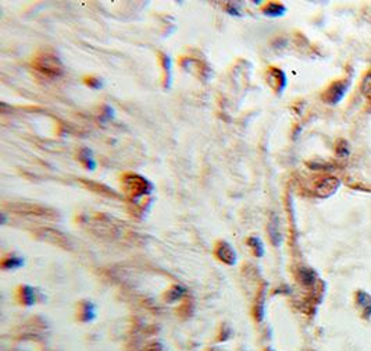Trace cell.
<instances>
[{"instance_id": "6da1fadb", "label": "cell", "mask_w": 371, "mask_h": 351, "mask_svg": "<svg viewBox=\"0 0 371 351\" xmlns=\"http://www.w3.org/2000/svg\"><path fill=\"white\" fill-rule=\"evenodd\" d=\"M81 223L86 227V230L90 231L95 236L106 240H118V238H127L128 237V229L124 223H121L113 216L100 215V213H94V215L82 216Z\"/></svg>"}, {"instance_id": "7a4b0ae2", "label": "cell", "mask_w": 371, "mask_h": 351, "mask_svg": "<svg viewBox=\"0 0 371 351\" xmlns=\"http://www.w3.org/2000/svg\"><path fill=\"white\" fill-rule=\"evenodd\" d=\"M32 68L34 71L43 78L56 79L64 74V64L58 55L49 49L38 50L37 55L32 59Z\"/></svg>"}, {"instance_id": "3957f363", "label": "cell", "mask_w": 371, "mask_h": 351, "mask_svg": "<svg viewBox=\"0 0 371 351\" xmlns=\"http://www.w3.org/2000/svg\"><path fill=\"white\" fill-rule=\"evenodd\" d=\"M121 187H122L124 195L132 202H138L142 198H146L154 190L153 184L146 177L136 173L122 174Z\"/></svg>"}, {"instance_id": "277c9868", "label": "cell", "mask_w": 371, "mask_h": 351, "mask_svg": "<svg viewBox=\"0 0 371 351\" xmlns=\"http://www.w3.org/2000/svg\"><path fill=\"white\" fill-rule=\"evenodd\" d=\"M11 213L26 216V218H37V219L46 220H58V212L49 206L37 204H28V202H13L10 204Z\"/></svg>"}, {"instance_id": "5b68a950", "label": "cell", "mask_w": 371, "mask_h": 351, "mask_svg": "<svg viewBox=\"0 0 371 351\" xmlns=\"http://www.w3.org/2000/svg\"><path fill=\"white\" fill-rule=\"evenodd\" d=\"M34 236L42 240V241L50 242L53 246H57L63 250H71V240L64 233L52 229V227H38L34 230Z\"/></svg>"}, {"instance_id": "8992f818", "label": "cell", "mask_w": 371, "mask_h": 351, "mask_svg": "<svg viewBox=\"0 0 371 351\" xmlns=\"http://www.w3.org/2000/svg\"><path fill=\"white\" fill-rule=\"evenodd\" d=\"M348 89H349V81H345V79L335 81L324 91L323 100L325 103H328V105H336V103H339L341 100L344 99Z\"/></svg>"}, {"instance_id": "52a82bcc", "label": "cell", "mask_w": 371, "mask_h": 351, "mask_svg": "<svg viewBox=\"0 0 371 351\" xmlns=\"http://www.w3.org/2000/svg\"><path fill=\"white\" fill-rule=\"evenodd\" d=\"M339 185L341 181L338 178L332 177V176H327V177L317 180L316 187H314V193L320 198H328V197L334 195L338 191Z\"/></svg>"}, {"instance_id": "ba28073f", "label": "cell", "mask_w": 371, "mask_h": 351, "mask_svg": "<svg viewBox=\"0 0 371 351\" xmlns=\"http://www.w3.org/2000/svg\"><path fill=\"white\" fill-rule=\"evenodd\" d=\"M214 255L220 262L225 263V265H230L231 266V265H235L236 263L235 248L231 246L230 242L223 241V240L215 242Z\"/></svg>"}, {"instance_id": "9c48e42d", "label": "cell", "mask_w": 371, "mask_h": 351, "mask_svg": "<svg viewBox=\"0 0 371 351\" xmlns=\"http://www.w3.org/2000/svg\"><path fill=\"white\" fill-rule=\"evenodd\" d=\"M266 78L268 85L274 89V92L283 94L284 89L287 88V75L281 68L270 67L267 70Z\"/></svg>"}, {"instance_id": "30bf717a", "label": "cell", "mask_w": 371, "mask_h": 351, "mask_svg": "<svg viewBox=\"0 0 371 351\" xmlns=\"http://www.w3.org/2000/svg\"><path fill=\"white\" fill-rule=\"evenodd\" d=\"M181 67L185 68L187 71L192 74H196L200 78L207 79L210 77V68L207 67V64L202 63L200 60L194 58H181Z\"/></svg>"}, {"instance_id": "8fae6325", "label": "cell", "mask_w": 371, "mask_h": 351, "mask_svg": "<svg viewBox=\"0 0 371 351\" xmlns=\"http://www.w3.org/2000/svg\"><path fill=\"white\" fill-rule=\"evenodd\" d=\"M16 297L17 301L21 305H24V307H32V305L38 303L39 294H38V290L35 287L28 286V284H22V286L17 288Z\"/></svg>"}, {"instance_id": "7c38bea8", "label": "cell", "mask_w": 371, "mask_h": 351, "mask_svg": "<svg viewBox=\"0 0 371 351\" xmlns=\"http://www.w3.org/2000/svg\"><path fill=\"white\" fill-rule=\"evenodd\" d=\"M77 316L81 322H90L96 318V307L88 300H82L78 304Z\"/></svg>"}, {"instance_id": "4fadbf2b", "label": "cell", "mask_w": 371, "mask_h": 351, "mask_svg": "<svg viewBox=\"0 0 371 351\" xmlns=\"http://www.w3.org/2000/svg\"><path fill=\"white\" fill-rule=\"evenodd\" d=\"M79 181L84 184L85 187H88L89 190H92V191L98 193V194L110 197V198H118V195L115 194V191H113L110 187H107L106 184L96 183V181H92V180H84V178H81Z\"/></svg>"}, {"instance_id": "5bb4252c", "label": "cell", "mask_w": 371, "mask_h": 351, "mask_svg": "<svg viewBox=\"0 0 371 351\" xmlns=\"http://www.w3.org/2000/svg\"><path fill=\"white\" fill-rule=\"evenodd\" d=\"M160 63L163 68V85L164 88H168L171 81H173V64H171V59L167 56L166 53H160Z\"/></svg>"}, {"instance_id": "9a60e30c", "label": "cell", "mask_w": 371, "mask_h": 351, "mask_svg": "<svg viewBox=\"0 0 371 351\" xmlns=\"http://www.w3.org/2000/svg\"><path fill=\"white\" fill-rule=\"evenodd\" d=\"M78 160L86 170H89V172H94V170H96V168H98L96 159H95L94 153H92V151H90L89 148H81V149H79Z\"/></svg>"}, {"instance_id": "2e32d148", "label": "cell", "mask_w": 371, "mask_h": 351, "mask_svg": "<svg viewBox=\"0 0 371 351\" xmlns=\"http://www.w3.org/2000/svg\"><path fill=\"white\" fill-rule=\"evenodd\" d=\"M268 237L274 246L277 247L283 241V236H281V230H280V220H278L277 215H272L268 222Z\"/></svg>"}, {"instance_id": "e0dca14e", "label": "cell", "mask_w": 371, "mask_h": 351, "mask_svg": "<svg viewBox=\"0 0 371 351\" xmlns=\"http://www.w3.org/2000/svg\"><path fill=\"white\" fill-rule=\"evenodd\" d=\"M262 13L267 17L278 18V17H283L287 13V7L283 3H278V2H268L263 6Z\"/></svg>"}, {"instance_id": "ac0fdd59", "label": "cell", "mask_w": 371, "mask_h": 351, "mask_svg": "<svg viewBox=\"0 0 371 351\" xmlns=\"http://www.w3.org/2000/svg\"><path fill=\"white\" fill-rule=\"evenodd\" d=\"M0 266L3 271H14V269L24 266V258L18 257L16 254H7L2 258Z\"/></svg>"}, {"instance_id": "d6986e66", "label": "cell", "mask_w": 371, "mask_h": 351, "mask_svg": "<svg viewBox=\"0 0 371 351\" xmlns=\"http://www.w3.org/2000/svg\"><path fill=\"white\" fill-rule=\"evenodd\" d=\"M185 295H187V288L182 287L181 284H173V286L166 291L164 300H166L167 303H170V304H173L175 301L182 300Z\"/></svg>"}, {"instance_id": "ffe728a7", "label": "cell", "mask_w": 371, "mask_h": 351, "mask_svg": "<svg viewBox=\"0 0 371 351\" xmlns=\"http://www.w3.org/2000/svg\"><path fill=\"white\" fill-rule=\"evenodd\" d=\"M264 304H266V290L262 287L259 290L256 303H255V309H253V315L257 320H262L264 316Z\"/></svg>"}, {"instance_id": "44dd1931", "label": "cell", "mask_w": 371, "mask_h": 351, "mask_svg": "<svg viewBox=\"0 0 371 351\" xmlns=\"http://www.w3.org/2000/svg\"><path fill=\"white\" fill-rule=\"evenodd\" d=\"M316 280H317V276H316V272L308 269V267H302L299 271V282L306 286V287H313L316 284Z\"/></svg>"}, {"instance_id": "7402d4cb", "label": "cell", "mask_w": 371, "mask_h": 351, "mask_svg": "<svg viewBox=\"0 0 371 351\" xmlns=\"http://www.w3.org/2000/svg\"><path fill=\"white\" fill-rule=\"evenodd\" d=\"M357 304L360 305L363 309V316L364 318H370L371 316V295L370 294L364 293V291H359L357 293Z\"/></svg>"}, {"instance_id": "603a6c76", "label": "cell", "mask_w": 371, "mask_h": 351, "mask_svg": "<svg viewBox=\"0 0 371 351\" xmlns=\"http://www.w3.org/2000/svg\"><path fill=\"white\" fill-rule=\"evenodd\" d=\"M248 247L251 248L255 257L260 258L264 255V246H263L262 240L259 237H249L248 238Z\"/></svg>"}, {"instance_id": "cb8c5ba5", "label": "cell", "mask_w": 371, "mask_h": 351, "mask_svg": "<svg viewBox=\"0 0 371 351\" xmlns=\"http://www.w3.org/2000/svg\"><path fill=\"white\" fill-rule=\"evenodd\" d=\"M360 89L361 94L364 95L367 99L371 100V71H368V73L364 75V78L361 81Z\"/></svg>"}, {"instance_id": "d4e9b609", "label": "cell", "mask_w": 371, "mask_h": 351, "mask_svg": "<svg viewBox=\"0 0 371 351\" xmlns=\"http://www.w3.org/2000/svg\"><path fill=\"white\" fill-rule=\"evenodd\" d=\"M85 84L88 85L89 88L92 89H100L103 87L102 84V79L98 78V77H95V75H89V77H85Z\"/></svg>"}, {"instance_id": "484cf974", "label": "cell", "mask_w": 371, "mask_h": 351, "mask_svg": "<svg viewBox=\"0 0 371 351\" xmlns=\"http://www.w3.org/2000/svg\"><path fill=\"white\" fill-rule=\"evenodd\" d=\"M225 11L232 17H240L242 16V13H240V7L238 6V3H225Z\"/></svg>"}, {"instance_id": "4316f807", "label": "cell", "mask_w": 371, "mask_h": 351, "mask_svg": "<svg viewBox=\"0 0 371 351\" xmlns=\"http://www.w3.org/2000/svg\"><path fill=\"white\" fill-rule=\"evenodd\" d=\"M348 153H349V145H348V142L341 140L338 142V145H336V155L338 156H346Z\"/></svg>"}, {"instance_id": "83f0119b", "label": "cell", "mask_w": 371, "mask_h": 351, "mask_svg": "<svg viewBox=\"0 0 371 351\" xmlns=\"http://www.w3.org/2000/svg\"><path fill=\"white\" fill-rule=\"evenodd\" d=\"M143 351H164V348H163L162 343L153 341V343H149V344L143 348Z\"/></svg>"}, {"instance_id": "f1b7e54d", "label": "cell", "mask_w": 371, "mask_h": 351, "mask_svg": "<svg viewBox=\"0 0 371 351\" xmlns=\"http://www.w3.org/2000/svg\"><path fill=\"white\" fill-rule=\"evenodd\" d=\"M113 115H114V110L111 109V107L107 105L103 106V113H102V116H103V119H105V120H110V119L113 117Z\"/></svg>"}, {"instance_id": "f546056e", "label": "cell", "mask_w": 371, "mask_h": 351, "mask_svg": "<svg viewBox=\"0 0 371 351\" xmlns=\"http://www.w3.org/2000/svg\"><path fill=\"white\" fill-rule=\"evenodd\" d=\"M266 351H271V350H266Z\"/></svg>"}]
</instances>
